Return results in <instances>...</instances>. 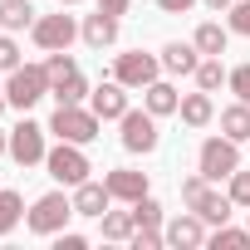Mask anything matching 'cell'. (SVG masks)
<instances>
[{
    "mask_svg": "<svg viewBox=\"0 0 250 250\" xmlns=\"http://www.w3.org/2000/svg\"><path fill=\"white\" fill-rule=\"evenodd\" d=\"M49 133L59 138V143H93L98 138V113L93 108H79V103H59L54 108V118H49Z\"/></svg>",
    "mask_w": 250,
    "mask_h": 250,
    "instance_id": "obj_1",
    "label": "cell"
},
{
    "mask_svg": "<svg viewBox=\"0 0 250 250\" xmlns=\"http://www.w3.org/2000/svg\"><path fill=\"white\" fill-rule=\"evenodd\" d=\"M44 93H49V69H44V64H20V69H10L5 98H10L20 113H25V108H35Z\"/></svg>",
    "mask_w": 250,
    "mask_h": 250,
    "instance_id": "obj_2",
    "label": "cell"
},
{
    "mask_svg": "<svg viewBox=\"0 0 250 250\" xmlns=\"http://www.w3.org/2000/svg\"><path fill=\"white\" fill-rule=\"evenodd\" d=\"M196 167H201V177L206 182H230V172L240 167V143H230V138H206L201 143V152H196Z\"/></svg>",
    "mask_w": 250,
    "mask_h": 250,
    "instance_id": "obj_3",
    "label": "cell"
},
{
    "mask_svg": "<svg viewBox=\"0 0 250 250\" xmlns=\"http://www.w3.org/2000/svg\"><path fill=\"white\" fill-rule=\"evenodd\" d=\"M74 216V196H64V191H44L35 206H30V230L35 235H59L64 230V221Z\"/></svg>",
    "mask_w": 250,
    "mask_h": 250,
    "instance_id": "obj_4",
    "label": "cell"
},
{
    "mask_svg": "<svg viewBox=\"0 0 250 250\" xmlns=\"http://www.w3.org/2000/svg\"><path fill=\"white\" fill-rule=\"evenodd\" d=\"M44 167H49V177L64 182V187H79V182H88V172H93L79 143H59V147H49V152H44Z\"/></svg>",
    "mask_w": 250,
    "mask_h": 250,
    "instance_id": "obj_5",
    "label": "cell"
},
{
    "mask_svg": "<svg viewBox=\"0 0 250 250\" xmlns=\"http://www.w3.org/2000/svg\"><path fill=\"white\" fill-rule=\"evenodd\" d=\"M118 123H123V147H128V152H152V147H157V113L128 108Z\"/></svg>",
    "mask_w": 250,
    "mask_h": 250,
    "instance_id": "obj_6",
    "label": "cell"
},
{
    "mask_svg": "<svg viewBox=\"0 0 250 250\" xmlns=\"http://www.w3.org/2000/svg\"><path fill=\"white\" fill-rule=\"evenodd\" d=\"M157 74H162V59H152V54H143V49L118 54V64H113V79L128 83V88H147Z\"/></svg>",
    "mask_w": 250,
    "mask_h": 250,
    "instance_id": "obj_7",
    "label": "cell"
},
{
    "mask_svg": "<svg viewBox=\"0 0 250 250\" xmlns=\"http://www.w3.org/2000/svg\"><path fill=\"white\" fill-rule=\"evenodd\" d=\"M44 133H49V128H40V123H30V118L20 123V128H10V157H15L20 167L44 162V152H49V147H44Z\"/></svg>",
    "mask_w": 250,
    "mask_h": 250,
    "instance_id": "obj_8",
    "label": "cell"
},
{
    "mask_svg": "<svg viewBox=\"0 0 250 250\" xmlns=\"http://www.w3.org/2000/svg\"><path fill=\"white\" fill-rule=\"evenodd\" d=\"M30 35H35V44H40V49H49V54H54V49H69V44H74L79 25H74L69 15H44V20H35V30H30Z\"/></svg>",
    "mask_w": 250,
    "mask_h": 250,
    "instance_id": "obj_9",
    "label": "cell"
},
{
    "mask_svg": "<svg viewBox=\"0 0 250 250\" xmlns=\"http://www.w3.org/2000/svg\"><path fill=\"white\" fill-rule=\"evenodd\" d=\"M162 235H167V245H177V250H196V245L211 240V235H206V221H201L196 211H191V216H172Z\"/></svg>",
    "mask_w": 250,
    "mask_h": 250,
    "instance_id": "obj_10",
    "label": "cell"
},
{
    "mask_svg": "<svg viewBox=\"0 0 250 250\" xmlns=\"http://www.w3.org/2000/svg\"><path fill=\"white\" fill-rule=\"evenodd\" d=\"M108 201H113L108 182H79V187H74V216H93V221H103Z\"/></svg>",
    "mask_w": 250,
    "mask_h": 250,
    "instance_id": "obj_11",
    "label": "cell"
},
{
    "mask_svg": "<svg viewBox=\"0 0 250 250\" xmlns=\"http://www.w3.org/2000/svg\"><path fill=\"white\" fill-rule=\"evenodd\" d=\"M103 182H108L113 201H128V206H133L138 196H147V177H143V172H128V167H113Z\"/></svg>",
    "mask_w": 250,
    "mask_h": 250,
    "instance_id": "obj_12",
    "label": "cell"
},
{
    "mask_svg": "<svg viewBox=\"0 0 250 250\" xmlns=\"http://www.w3.org/2000/svg\"><path fill=\"white\" fill-rule=\"evenodd\" d=\"M93 113L98 118H123V113H128V83H98L93 88Z\"/></svg>",
    "mask_w": 250,
    "mask_h": 250,
    "instance_id": "obj_13",
    "label": "cell"
},
{
    "mask_svg": "<svg viewBox=\"0 0 250 250\" xmlns=\"http://www.w3.org/2000/svg\"><path fill=\"white\" fill-rule=\"evenodd\" d=\"M113 40H118V15L98 10V15L83 20V44H88V49H108Z\"/></svg>",
    "mask_w": 250,
    "mask_h": 250,
    "instance_id": "obj_14",
    "label": "cell"
},
{
    "mask_svg": "<svg viewBox=\"0 0 250 250\" xmlns=\"http://www.w3.org/2000/svg\"><path fill=\"white\" fill-rule=\"evenodd\" d=\"M196 64H201V49H196V44L172 40V44L162 49V69H167V74H196Z\"/></svg>",
    "mask_w": 250,
    "mask_h": 250,
    "instance_id": "obj_15",
    "label": "cell"
},
{
    "mask_svg": "<svg viewBox=\"0 0 250 250\" xmlns=\"http://www.w3.org/2000/svg\"><path fill=\"white\" fill-rule=\"evenodd\" d=\"M143 103H147V113H157V118H167V113H177V108H182V93H177L172 83H162V79H152V83L143 88Z\"/></svg>",
    "mask_w": 250,
    "mask_h": 250,
    "instance_id": "obj_16",
    "label": "cell"
},
{
    "mask_svg": "<svg viewBox=\"0 0 250 250\" xmlns=\"http://www.w3.org/2000/svg\"><path fill=\"white\" fill-rule=\"evenodd\" d=\"M221 133L230 138V143H250V103H230L226 113H221Z\"/></svg>",
    "mask_w": 250,
    "mask_h": 250,
    "instance_id": "obj_17",
    "label": "cell"
},
{
    "mask_svg": "<svg viewBox=\"0 0 250 250\" xmlns=\"http://www.w3.org/2000/svg\"><path fill=\"white\" fill-rule=\"evenodd\" d=\"M177 113H182V123H187V128H206V123L216 118V108H211V93H206V88H201V93H187Z\"/></svg>",
    "mask_w": 250,
    "mask_h": 250,
    "instance_id": "obj_18",
    "label": "cell"
},
{
    "mask_svg": "<svg viewBox=\"0 0 250 250\" xmlns=\"http://www.w3.org/2000/svg\"><path fill=\"white\" fill-rule=\"evenodd\" d=\"M0 30H35V5L30 0H0Z\"/></svg>",
    "mask_w": 250,
    "mask_h": 250,
    "instance_id": "obj_19",
    "label": "cell"
},
{
    "mask_svg": "<svg viewBox=\"0 0 250 250\" xmlns=\"http://www.w3.org/2000/svg\"><path fill=\"white\" fill-rule=\"evenodd\" d=\"M230 206H235L230 196H221V191H206V201L196 206V216H201L206 226H226V221H230Z\"/></svg>",
    "mask_w": 250,
    "mask_h": 250,
    "instance_id": "obj_20",
    "label": "cell"
},
{
    "mask_svg": "<svg viewBox=\"0 0 250 250\" xmlns=\"http://www.w3.org/2000/svg\"><path fill=\"white\" fill-rule=\"evenodd\" d=\"M138 221L133 211H103V240H133Z\"/></svg>",
    "mask_w": 250,
    "mask_h": 250,
    "instance_id": "obj_21",
    "label": "cell"
},
{
    "mask_svg": "<svg viewBox=\"0 0 250 250\" xmlns=\"http://www.w3.org/2000/svg\"><path fill=\"white\" fill-rule=\"evenodd\" d=\"M191 44H196L201 54H226V30H221L216 20H206V25H196V35H191Z\"/></svg>",
    "mask_w": 250,
    "mask_h": 250,
    "instance_id": "obj_22",
    "label": "cell"
},
{
    "mask_svg": "<svg viewBox=\"0 0 250 250\" xmlns=\"http://www.w3.org/2000/svg\"><path fill=\"white\" fill-rule=\"evenodd\" d=\"M226 79H230V74H226V69H221V54H206V59H201V64H196V83H201V88H206V93H216V88H221V83H226Z\"/></svg>",
    "mask_w": 250,
    "mask_h": 250,
    "instance_id": "obj_23",
    "label": "cell"
},
{
    "mask_svg": "<svg viewBox=\"0 0 250 250\" xmlns=\"http://www.w3.org/2000/svg\"><path fill=\"white\" fill-rule=\"evenodd\" d=\"M49 93H54V103H79V98L88 93V79H83V74H69V79L49 83Z\"/></svg>",
    "mask_w": 250,
    "mask_h": 250,
    "instance_id": "obj_24",
    "label": "cell"
},
{
    "mask_svg": "<svg viewBox=\"0 0 250 250\" xmlns=\"http://www.w3.org/2000/svg\"><path fill=\"white\" fill-rule=\"evenodd\" d=\"M20 211H25L20 191H0V235H10V230L20 226Z\"/></svg>",
    "mask_w": 250,
    "mask_h": 250,
    "instance_id": "obj_25",
    "label": "cell"
},
{
    "mask_svg": "<svg viewBox=\"0 0 250 250\" xmlns=\"http://www.w3.org/2000/svg\"><path fill=\"white\" fill-rule=\"evenodd\" d=\"M211 245H216V250H245V245H250V230H230V226H216V230H211Z\"/></svg>",
    "mask_w": 250,
    "mask_h": 250,
    "instance_id": "obj_26",
    "label": "cell"
},
{
    "mask_svg": "<svg viewBox=\"0 0 250 250\" xmlns=\"http://www.w3.org/2000/svg\"><path fill=\"white\" fill-rule=\"evenodd\" d=\"M44 69H49V83H59V79H69V74H79V64H74V54H69V49H54Z\"/></svg>",
    "mask_w": 250,
    "mask_h": 250,
    "instance_id": "obj_27",
    "label": "cell"
},
{
    "mask_svg": "<svg viewBox=\"0 0 250 250\" xmlns=\"http://www.w3.org/2000/svg\"><path fill=\"white\" fill-rule=\"evenodd\" d=\"M133 221H138V226H162V201L138 196V201H133Z\"/></svg>",
    "mask_w": 250,
    "mask_h": 250,
    "instance_id": "obj_28",
    "label": "cell"
},
{
    "mask_svg": "<svg viewBox=\"0 0 250 250\" xmlns=\"http://www.w3.org/2000/svg\"><path fill=\"white\" fill-rule=\"evenodd\" d=\"M206 191H211V182H206V177H187V182H182V201H187L191 211L206 201Z\"/></svg>",
    "mask_w": 250,
    "mask_h": 250,
    "instance_id": "obj_29",
    "label": "cell"
},
{
    "mask_svg": "<svg viewBox=\"0 0 250 250\" xmlns=\"http://www.w3.org/2000/svg\"><path fill=\"white\" fill-rule=\"evenodd\" d=\"M226 83H230V93H235V98H240V103H250V64H235V69H230V79H226Z\"/></svg>",
    "mask_w": 250,
    "mask_h": 250,
    "instance_id": "obj_30",
    "label": "cell"
},
{
    "mask_svg": "<svg viewBox=\"0 0 250 250\" xmlns=\"http://www.w3.org/2000/svg\"><path fill=\"white\" fill-rule=\"evenodd\" d=\"M230 201L235 206H250V172H240V167L230 172Z\"/></svg>",
    "mask_w": 250,
    "mask_h": 250,
    "instance_id": "obj_31",
    "label": "cell"
},
{
    "mask_svg": "<svg viewBox=\"0 0 250 250\" xmlns=\"http://www.w3.org/2000/svg\"><path fill=\"white\" fill-rule=\"evenodd\" d=\"M0 69H5V74H10V69H20V44L10 40V30L0 35Z\"/></svg>",
    "mask_w": 250,
    "mask_h": 250,
    "instance_id": "obj_32",
    "label": "cell"
},
{
    "mask_svg": "<svg viewBox=\"0 0 250 250\" xmlns=\"http://www.w3.org/2000/svg\"><path fill=\"white\" fill-rule=\"evenodd\" d=\"M226 15H230V30H235V35H250V0H235Z\"/></svg>",
    "mask_w": 250,
    "mask_h": 250,
    "instance_id": "obj_33",
    "label": "cell"
},
{
    "mask_svg": "<svg viewBox=\"0 0 250 250\" xmlns=\"http://www.w3.org/2000/svg\"><path fill=\"white\" fill-rule=\"evenodd\" d=\"M196 5V0H157V10H167V15H187Z\"/></svg>",
    "mask_w": 250,
    "mask_h": 250,
    "instance_id": "obj_34",
    "label": "cell"
},
{
    "mask_svg": "<svg viewBox=\"0 0 250 250\" xmlns=\"http://www.w3.org/2000/svg\"><path fill=\"white\" fill-rule=\"evenodd\" d=\"M83 245H88L83 235H64V230H59V250H83Z\"/></svg>",
    "mask_w": 250,
    "mask_h": 250,
    "instance_id": "obj_35",
    "label": "cell"
},
{
    "mask_svg": "<svg viewBox=\"0 0 250 250\" xmlns=\"http://www.w3.org/2000/svg\"><path fill=\"white\" fill-rule=\"evenodd\" d=\"M98 10H108V15H128V0H98Z\"/></svg>",
    "mask_w": 250,
    "mask_h": 250,
    "instance_id": "obj_36",
    "label": "cell"
},
{
    "mask_svg": "<svg viewBox=\"0 0 250 250\" xmlns=\"http://www.w3.org/2000/svg\"><path fill=\"white\" fill-rule=\"evenodd\" d=\"M201 5H206V10H216V15H226V10L235 5V0H201Z\"/></svg>",
    "mask_w": 250,
    "mask_h": 250,
    "instance_id": "obj_37",
    "label": "cell"
},
{
    "mask_svg": "<svg viewBox=\"0 0 250 250\" xmlns=\"http://www.w3.org/2000/svg\"><path fill=\"white\" fill-rule=\"evenodd\" d=\"M5 152H10V138H5V133H0V157H5Z\"/></svg>",
    "mask_w": 250,
    "mask_h": 250,
    "instance_id": "obj_38",
    "label": "cell"
},
{
    "mask_svg": "<svg viewBox=\"0 0 250 250\" xmlns=\"http://www.w3.org/2000/svg\"><path fill=\"white\" fill-rule=\"evenodd\" d=\"M5 103H10V98H5V88H0V113H5Z\"/></svg>",
    "mask_w": 250,
    "mask_h": 250,
    "instance_id": "obj_39",
    "label": "cell"
},
{
    "mask_svg": "<svg viewBox=\"0 0 250 250\" xmlns=\"http://www.w3.org/2000/svg\"><path fill=\"white\" fill-rule=\"evenodd\" d=\"M59 5H79V0H59Z\"/></svg>",
    "mask_w": 250,
    "mask_h": 250,
    "instance_id": "obj_40",
    "label": "cell"
}]
</instances>
